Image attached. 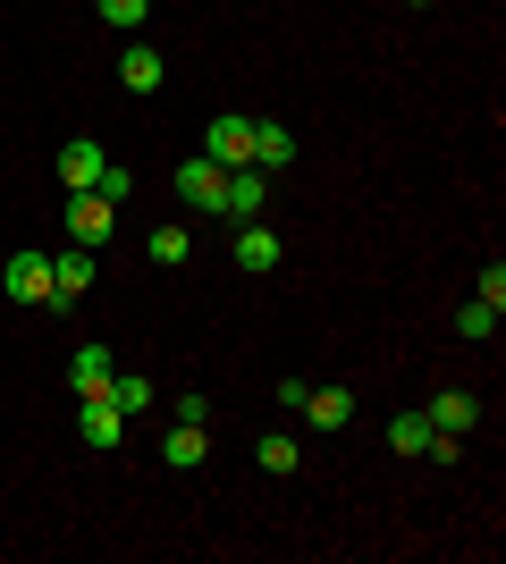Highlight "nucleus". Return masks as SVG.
<instances>
[{"instance_id": "nucleus-3", "label": "nucleus", "mask_w": 506, "mask_h": 564, "mask_svg": "<svg viewBox=\"0 0 506 564\" xmlns=\"http://www.w3.org/2000/svg\"><path fill=\"white\" fill-rule=\"evenodd\" d=\"M76 430H85V447H94V455H119L127 413H119L110 397H76Z\"/></svg>"}, {"instance_id": "nucleus-16", "label": "nucleus", "mask_w": 506, "mask_h": 564, "mask_svg": "<svg viewBox=\"0 0 506 564\" xmlns=\"http://www.w3.org/2000/svg\"><path fill=\"white\" fill-rule=\"evenodd\" d=\"M254 464L262 471H304V447H295L288 430H262V438H254Z\"/></svg>"}, {"instance_id": "nucleus-11", "label": "nucleus", "mask_w": 506, "mask_h": 564, "mask_svg": "<svg viewBox=\"0 0 506 564\" xmlns=\"http://www.w3.org/2000/svg\"><path fill=\"white\" fill-rule=\"evenodd\" d=\"M228 253H237V270H279V253H288V245H279L262 219H237V245H228Z\"/></svg>"}, {"instance_id": "nucleus-22", "label": "nucleus", "mask_w": 506, "mask_h": 564, "mask_svg": "<svg viewBox=\"0 0 506 564\" xmlns=\"http://www.w3.org/2000/svg\"><path fill=\"white\" fill-rule=\"evenodd\" d=\"M422 455H431V464H464V430H431V447H422Z\"/></svg>"}, {"instance_id": "nucleus-15", "label": "nucleus", "mask_w": 506, "mask_h": 564, "mask_svg": "<svg viewBox=\"0 0 506 564\" xmlns=\"http://www.w3.org/2000/svg\"><path fill=\"white\" fill-rule=\"evenodd\" d=\"M203 455H212V430H194V422H177V430L161 438V464H169V471H194Z\"/></svg>"}, {"instance_id": "nucleus-2", "label": "nucleus", "mask_w": 506, "mask_h": 564, "mask_svg": "<svg viewBox=\"0 0 506 564\" xmlns=\"http://www.w3.org/2000/svg\"><path fill=\"white\" fill-rule=\"evenodd\" d=\"M0 295H9V304H51V253H9Z\"/></svg>"}, {"instance_id": "nucleus-6", "label": "nucleus", "mask_w": 506, "mask_h": 564, "mask_svg": "<svg viewBox=\"0 0 506 564\" xmlns=\"http://www.w3.org/2000/svg\"><path fill=\"white\" fill-rule=\"evenodd\" d=\"M270 186H279V177H262L254 161H245V169H228V194H219V219H262Z\"/></svg>"}, {"instance_id": "nucleus-4", "label": "nucleus", "mask_w": 506, "mask_h": 564, "mask_svg": "<svg viewBox=\"0 0 506 564\" xmlns=\"http://www.w3.org/2000/svg\"><path fill=\"white\" fill-rule=\"evenodd\" d=\"M245 143H254V118H245V110H219L212 127H203V161L245 169Z\"/></svg>"}, {"instance_id": "nucleus-21", "label": "nucleus", "mask_w": 506, "mask_h": 564, "mask_svg": "<svg viewBox=\"0 0 506 564\" xmlns=\"http://www.w3.org/2000/svg\"><path fill=\"white\" fill-rule=\"evenodd\" d=\"M456 337H498V312H489L482 295H473V304L456 312Z\"/></svg>"}, {"instance_id": "nucleus-17", "label": "nucleus", "mask_w": 506, "mask_h": 564, "mask_svg": "<svg viewBox=\"0 0 506 564\" xmlns=\"http://www.w3.org/2000/svg\"><path fill=\"white\" fill-rule=\"evenodd\" d=\"M431 413H397V422H388V447H397V455H422V447H431Z\"/></svg>"}, {"instance_id": "nucleus-13", "label": "nucleus", "mask_w": 506, "mask_h": 564, "mask_svg": "<svg viewBox=\"0 0 506 564\" xmlns=\"http://www.w3.org/2000/svg\"><path fill=\"white\" fill-rule=\"evenodd\" d=\"M422 413H431L439 430H473V422H482V397H473V388H439Z\"/></svg>"}, {"instance_id": "nucleus-23", "label": "nucleus", "mask_w": 506, "mask_h": 564, "mask_svg": "<svg viewBox=\"0 0 506 564\" xmlns=\"http://www.w3.org/2000/svg\"><path fill=\"white\" fill-rule=\"evenodd\" d=\"M94 194H101V203H127V194H136V177H127V169L110 161V169H101V186H94Z\"/></svg>"}, {"instance_id": "nucleus-10", "label": "nucleus", "mask_w": 506, "mask_h": 564, "mask_svg": "<svg viewBox=\"0 0 506 564\" xmlns=\"http://www.w3.org/2000/svg\"><path fill=\"white\" fill-rule=\"evenodd\" d=\"M119 219V203H101V194H68V245H101Z\"/></svg>"}, {"instance_id": "nucleus-5", "label": "nucleus", "mask_w": 506, "mask_h": 564, "mask_svg": "<svg viewBox=\"0 0 506 564\" xmlns=\"http://www.w3.org/2000/svg\"><path fill=\"white\" fill-rule=\"evenodd\" d=\"M177 194H186V212H212V219H219V194H228V169L194 152V161H177Z\"/></svg>"}, {"instance_id": "nucleus-14", "label": "nucleus", "mask_w": 506, "mask_h": 564, "mask_svg": "<svg viewBox=\"0 0 506 564\" xmlns=\"http://www.w3.org/2000/svg\"><path fill=\"white\" fill-rule=\"evenodd\" d=\"M304 422L313 430H346L355 422V388H313V397H304Z\"/></svg>"}, {"instance_id": "nucleus-12", "label": "nucleus", "mask_w": 506, "mask_h": 564, "mask_svg": "<svg viewBox=\"0 0 506 564\" xmlns=\"http://www.w3.org/2000/svg\"><path fill=\"white\" fill-rule=\"evenodd\" d=\"M161 51H152V43H127L119 51V85H127V94H161Z\"/></svg>"}, {"instance_id": "nucleus-25", "label": "nucleus", "mask_w": 506, "mask_h": 564, "mask_svg": "<svg viewBox=\"0 0 506 564\" xmlns=\"http://www.w3.org/2000/svg\"><path fill=\"white\" fill-rule=\"evenodd\" d=\"M169 413H177V422H194V430H212V397H177Z\"/></svg>"}, {"instance_id": "nucleus-18", "label": "nucleus", "mask_w": 506, "mask_h": 564, "mask_svg": "<svg viewBox=\"0 0 506 564\" xmlns=\"http://www.w3.org/2000/svg\"><path fill=\"white\" fill-rule=\"evenodd\" d=\"M110 404H119V413H152V379L144 371H119V379H110Z\"/></svg>"}, {"instance_id": "nucleus-7", "label": "nucleus", "mask_w": 506, "mask_h": 564, "mask_svg": "<svg viewBox=\"0 0 506 564\" xmlns=\"http://www.w3.org/2000/svg\"><path fill=\"white\" fill-rule=\"evenodd\" d=\"M101 169H110V152H101L94 135L60 143V186H68V194H94V186H101Z\"/></svg>"}, {"instance_id": "nucleus-9", "label": "nucleus", "mask_w": 506, "mask_h": 564, "mask_svg": "<svg viewBox=\"0 0 506 564\" xmlns=\"http://www.w3.org/2000/svg\"><path fill=\"white\" fill-rule=\"evenodd\" d=\"M245 161L262 169V177H279V169H295V135L279 127V118H254V143H245Z\"/></svg>"}, {"instance_id": "nucleus-26", "label": "nucleus", "mask_w": 506, "mask_h": 564, "mask_svg": "<svg viewBox=\"0 0 506 564\" xmlns=\"http://www.w3.org/2000/svg\"><path fill=\"white\" fill-rule=\"evenodd\" d=\"M413 9H431V0H413Z\"/></svg>"}, {"instance_id": "nucleus-20", "label": "nucleus", "mask_w": 506, "mask_h": 564, "mask_svg": "<svg viewBox=\"0 0 506 564\" xmlns=\"http://www.w3.org/2000/svg\"><path fill=\"white\" fill-rule=\"evenodd\" d=\"M186 253H194V236H186V228H152V261H169V270H177Z\"/></svg>"}, {"instance_id": "nucleus-19", "label": "nucleus", "mask_w": 506, "mask_h": 564, "mask_svg": "<svg viewBox=\"0 0 506 564\" xmlns=\"http://www.w3.org/2000/svg\"><path fill=\"white\" fill-rule=\"evenodd\" d=\"M94 9H101L110 25H119V34H136V25L152 18V0H94Z\"/></svg>"}, {"instance_id": "nucleus-24", "label": "nucleus", "mask_w": 506, "mask_h": 564, "mask_svg": "<svg viewBox=\"0 0 506 564\" xmlns=\"http://www.w3.org/2000/svg\"><path fill=\"white\" fill-rule=\"evenodd\" d=\"M482 304L506 312V261H489V270H482Z\"/></svg>"}, {"instance_id": "nucleus-8", "label": "nucleus", "mask_w": 506, "mask_h": 564, "mask_svg": "<svg viewBox=\"0 0 506 564\" xmlns=\"http://www.w3.org/2000/svg\"><path fill=\"white\" fill-rule=\"evenodd\" d=\"M110 379H119L110 346H94V337H85V346L68 354V388H76V397H110Z\"/></svg>"}, {"instance_id": "nucleus-1", "label": "nucleus", "mask_w": 506, "mask_h": 564, "mask_svg": "<svg viewBox=\"0 0 506 564\" xmlns=\"http://www.w3.org/2000/svg\"><path fill=\"white\" fill-rule=\"evenodd\" d=\"M85 295H94V245H68V253H51V304H43V312H60V321H68Z\"/></svg>"}]
</instances>
